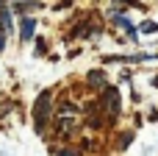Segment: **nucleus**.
Returning a JSON list of instances; mask_svg holds the SVG:
<instances>
[{
  "label": "nucleus",
  "instance_id": "1",
  "mask_svg": "<svg viewBox=\"0 0 158 156\" xmlns=\"http://www.w3.org/2000/svg\"><path fill=\"white\" fill-rule=\"evenodd\" d=\"M47 114H50V92L44 89V92L36 98V106H33V128H36V131H42V128H44Z\"/></svg>",
  "mask_w": 158,
  "mask_h": 156
},
{
  "label": "nucleus",
  "instance_id": "5",
  "mask_svg": "<svg viewBox=\"0 0 158 156\" xmlns=\"http://www.w3.org/2000/svg\"><path fill=\"white\" fill-rule=\"evenodd\" d=\"M114 22H117V25H122V28L128 31V36H131V39H136V28H133V25H131L122 14H117V17H114Z\"/></svg>",
  "mask_w": 158,
  "mask_h": 156
},
{
  "label": "nucleus",
  "instance_id": "2",
  "mask_svg": "<svg viewBox=\"0 0 158 156\" xmlns=\"http://www.w3.org/2000/svg\"><path fill=\"white\" fill-rule=\"evenodd\" d=\"M106 109H108V114H117L119 112V92L117 89H106Z\"/></svg>",
  "mask_w": 158,
  "mask_h": 156
},
{
  "label": "nucleus",
  "instance_id": "8",
  "mask_svg": "<svg viewBox=\"0 0 158 156\" xmlns=\"http://www.w3.org/2000/svg\"><path fill=\"white\" fill-rule=\"evenodd\" d=\"M139 31H144V33H156L158 25H156V22H142V28H139Z\"/></svg>",
  "mask_w": 158,
  "mask_h": 156
},
{
  "label": "nucleus",
  "instance_id": "6",
  "mask_svg": "<svg viewBox=\"0 0 158 156\" xmlns=\"http://www.w3.org/2000/svg\"><path fill=\"white\" fill-rule=\"evenodd\" d=\"M33 8H44V6H42V3H17V6H14L17 14H28V11H33Z\"/></svg>",
  "mask_w": 158,
  "mask_h": 156
},
{
  "label": "nucleus",
  "instance_id": "4",
  "mask_svg": "<svg viewBox=\"0 0 158 156\" xmlns=\"http://www.w3.org/2000/svg\"><path fill=\"white\" fill-rule=\"evenodd\" d=\"M72 126H75V120H72V117H58V120H56V128H58L61 134H69V131H72Z\"/></svg>",
  "mask_w": 158,
  "mask_h": 156
},
{
  "label": "nucleus",
  "instance_id": "11",
  "mask_svg": "<svg viewBox=\"0 0 158 156\" xmlns=\"http://www.w3.org/2000/svg\"><path fill=\"white\" fill-rule=\"evenodd\" d=\"M0 31H6V20H3V14H0Z\"/></svg>",
  "mask_w": 158,
  "mask_h": 156
},
{
  "label": "nucleus",
  "instance_id": "7",
  "mask_svg": "<svg viewBox=\"0 0 158 156\" xmlns=\"http://www.w3.org/2000/svg\"><path fill=\"white\" fill-rule=\"evenodd\" d=\"M89 84L92 87H106V75L100 70H94V73H89Z\"/></svg>",
  "mask_w": 158,
  "mask_h": 156
},
{
  "label": "nucleus",
  "instance_id": "10",
  "mask_svg": "<svg viewBox=\"0 0 158 156\" xmlns=\"http://www.w3.org/2000/svg\"><path fill=\"white\" fill-rule=\"evenodd\" d=\"M6 47V36H3V31H0V50Z\"/></svg>",
  "mask_w": 158,
  "mask_h": 156
},
{
  "label": "nucleus",
  "instance_id": "9",
  "mask_svg": "<svg viewBox=\"0 0 158 156\" xmlns=\"http://www.w3.org/2000/svg\"><path fill=\"white\" fill-rule=\"evenodd\" d=\"M119 3H125V6H136V8H139V3H136V0H119Z\"/></svg>",
  "mask_w": 158,
  "mask_h": 156
},
{
  "label": "nucleus",
  "instance_id": "3",
  "mask_svg": "<svg viewBox=\"0 0 158 156\" xmlns=\"http://www.w3.org/2000/svg\"><path fill=\"white\" fill-rule=\"evenodd\" d=\"M33 31H36V20H33V17H25L22 25H19V36L28 42V39H33Z\"/></svg>",
  "mask_w": 158,
  "mask_h": 156
}]
</instances>
